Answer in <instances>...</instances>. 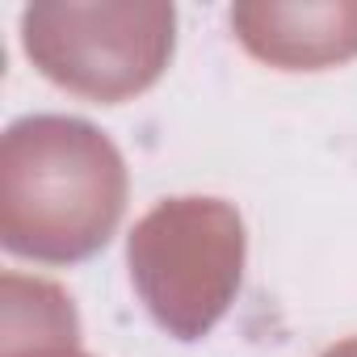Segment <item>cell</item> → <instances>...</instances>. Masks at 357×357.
<instances>
[{"mask_svg":"<svg viewBox=\"0 0 357 357\" xmlns=\"http://www.w3.org/2000/svg\"><path fill=\"white\" fill-rule=\"evenodd\" d=\"M244 265V227L227 202L176 198L130 231V273L160 328L198 340L227 311Z\"/></svg>","mask_w":357,"mask_h":357,"instance_id":"7a4b0ae2","label":"cell"},{"mask_svg":"<svg viewBox=\"0 0 357 357\" xmlns=\"http://www.w3.org/2000/svg\"><path fill=\"white\" fill-rule=\"evenodd\" d=\"M5 244L34 261H80L122 219L126 172L114 143L76 118H26L5 135Z\"/></svg>","mask_w":357,"mask_h":357,"instance_id":"6da1fadb","label":"cell"},{"mask_svg":"<svg viewBox=\"0 0 357 357\" xmlns=\"http://www.w3.org/2000/svg\"><path fill=\"white\" fill-rule=\"evenodd\" d=\"M324 357H357V336H353V340H340V344H332Z\"/></svg>","mask_w":357,"mask_h":357,"instance_id":"8992f818","label":"cell"},{"mask_svg":"<svg viewBox=\"0 0 357 357\" xmlns=\"http://www.w3.org/2000/svg\"><path fill=\"white\" fill-rule=\"evenodd\" d=\"M26 51L55 84L97 101H122L164 72L172 55V9L38 5L26 9Z\"/></svg>","mask_w":357,"mask_h":357,"instance_id":"3957f363","label":"cell"},{"mask_svg":"<svg viewBox=\"0 0 357 357\" xmlns=\"http://www.w3.org/2000/svg\"><path fill=\"white\" fill-rule=\"evenodd\" d=\"M34 357H84V353H76L72 340H68V344H63V340H47V344L34 349Z\"/></svg>","mask_w":357,"mask_h":357,"instance_id":"5b68a950","label":"cell"},{"mask_svg":"<svg viewBox=\"0 0 357 357\" xmlns=\"http://www.w3.org/2000/svg\"><path fill=\"white\" fill-rule=\"evenodd\" d=\"M240 43L278 68H324L357 55V5H236Z\"/></svg>","mask_w":357,"mask_h":357,"instance_id":"277c9868","label":"cell"}]
</instances>
